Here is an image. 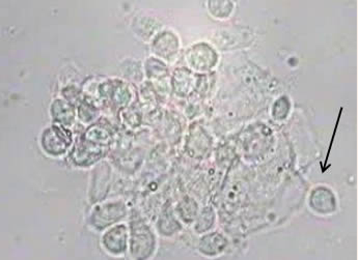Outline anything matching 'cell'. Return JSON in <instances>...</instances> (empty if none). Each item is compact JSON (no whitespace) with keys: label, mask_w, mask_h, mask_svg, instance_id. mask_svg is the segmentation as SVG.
<instances>
[{"label":"cell","mask_w":358,"mask_h":260,"mask_svg":"<svg viewBox=\"0 0 358 260\" xmlns=\"http://www.w3.org/2000/svg\"><path fill=\"white\" fill-rule=\"evenodd\" d=\"M72 132L65 126L55 124L45 129L41 137V145L46 154L59 157L72 145Z\"/></svg>","instance_id":"1"},{"label":"cell","mask_w":358,"mask_h":260,"mask_svg":"<svg viewBox=\"0 0 358 260\" xmlns=\"http://www.w3.org/2000/svg\"><path fill=\"white\" fill-rule=\"evenodd\" d=\"M125 212V206L122 203L98 204L90 217V224L97 231H103L121 220Z\"/></svg>","instance_id":"2"},{"label":"cell","mask_w":358,"mask_h":260,"mask_svg":"<svg viewBox=\"0 0 358 260\" xmlns=\"http://www.w3.org/2000/svg\"><path fill=\"white\" fill-rule=\"evenodd\" d=\"M131 252L135 259H145L149 257L153 251L154 238L152 232L143 225L133 226L131 236Z\"/></svg>","instance_id":"3"},{"label":"cell","mask_w":358,"mask_h":260,"mask_svg":"<svg viewBox=\"0 0 358 260\" xmlns=\"http://www.w3.org/2000/svg\"><path fill=\"white\" fill-rule=\"evenodd\" d=\"M110 167L106 162L100 163L94 169L90 189V199L92 203H97L106 196L110 182Z\"/></svg>","instance_id":"4"},{"label":"cell","mask_w":358,"mask_h":260,"mask_svg":"<svg viewBox=\"0 0 358 260\" xmlns=\"http://www.w3.org/2000/svg\"><path fill=\"white\" fill-rule=\"evenodd\" d=\"M127 229L125 225H115L103 234L102 245L105 250L110 254H123L127 248Z\"/></svg>","instance_id":"5"},{"label":"cell","mask_w":358,"mask_h":260,"mask_svg":"<svg viewBox=\"0 0 358 260\" xmlns=\"http://www.w3.org/2000/svg\"><path fill=\"white\" fill-rule=\"evenodd\" d=\"M103 154H104V147L92 145L81 138V140L75 145L71 154V159L78 166H90L98 162V160L102 158Z\"/></svg>","instance_id":"6"},{"label":"cell","mask_w":358,"mask_h":260,"mask_svg":"<svg viewBox=\"0 0 358 260\" xmlns=\"http://www.w3.org/2000/svg\"><path fill=\"white\" fill-rule=\"evenodd\" d=\"M75 113L74 105L65 100V99H57L51 104V116L55 124L69 127L74 122Z\"/></svg>","instance_id":"7"},{"label":"cell","mask_w":358,"mask_h":260,"mask_svg":"<svg viewBox=\"0 0 358 260\" xmlns=\"http://www.w3.org/2000/svg\"><path fill=\"white\" fill-rule=\"evenodd\" d=\"M194 68L199 70H207L214 66L216 60L215 52L207 45L194 47L187 57Z\"/></svg>","instance_id":"8"},{"label":"cell","mask_w":358,"mask_h":260,"mask_svg":"<svg viewBox=\"0 0 358 260\" xmlns=\"http://www.w3.org/2000/svg\"><path fill=\"white\" fill-rule=\"evenodd\" d=\"M83 139L92 145L105 147V145L110 143L111 134L102 124H94L85 131Z\"/></svg>","instance_id":"9"},{"label":"cell","mask_w":358,"mask_h":260,"mask_svg":"<svg viewBox=\"0 0 358 260\" xmlns=\"http://www.w3.org/2000/svg\"><path fill=\"white\" fill-rule=\"evenodd\" d=\"M226 244V240L220 234H209L201 240V251L206 255H215L224 250Z\"/></svg>","instance_id":"10"},{"label":"cell","mask_w":358,"mask_h":260,"mask_svg":"<svg viewBox=\"0 0 358 260\" xmlns=\"http://www.w3.org/2000/svg\"><path fill=\"white\" fill-rule=\"evenodd\" d=\"M98 115L97 106L89 101L83 100L78 106L79 120L83 124H91Z\"/></svg>","instance_id":"11"}]
</instances>
